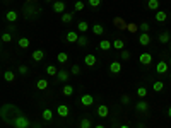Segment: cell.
<instances>
[{
	"label": "cell",
	"mask_w": 171,
	"mask_h": 128,
	"mask_svg": "<svg viewBox=\"0 0 171 128\" xmlns=\"http://www.w3.org/2000/svg\"><path fill=\"white\" fill-rule=\"evenodd\" d=\"M137 96H139L140 99H144L145 96H147V89H145V87H139V89H137Z\"/></svg>",
	"instance_id": "836d02e7"
},
{
	"label": "cell",
	"mask_w": 171,
	"mask_h": 128,
	"mask_svg": "<svg viewBox=\"0 0 171 128\" xmlns=\"http://www.w3.org/2000/svg\"><path fill=\"white\" fill-rule=\"evenodd\" d=\"M53 12H56V14H63L65 12V4H63L62 0L53 2Z\"/></svg>",
	"instance_id": "7a4b0ae2"
},
{
	"label": "cell",
	"mask_w": 171,
	"mask_h": 128,
	"mask_svg": "<svg viewBox=\"0 0 171 128\" xmlns=\"http://www.w3.org/2000/svg\"><path fill=\"white\" fill-rule=\"evenodd\" d=\"M84 9H86V4L81 2V0H77V2L74 4V10H84Z\"/></svg>",
	"instance_id": "d6a6232c"
},
{
	"label": "cell",
	"mask_w": 171,
	"mask_h": 128,
	"mask_svg": "<svg viewBox=\"0 0 171 128\" xmlns=\"http://www.w3.org/2000/svg\"><path fill=\"white\" fill-rule=\"evenodd\" d=\"M87 43H89V39H87L86 36H79V39H77V44H79V46H86Z\"/></svg>",
	"instance_id": "e575fe53"
},
{
	"label": "cell",
	"mask_w": 171,
	"mask_h": 128,
	"mask_svg": "<svg viewBox=\"0 0 171 128\" xmlns=\"http://www.w3.org/2000/svg\"><path fill=\"white\" fill-rule=\"evenodd\" d=\"M139 43H140L142 46H147V44L151 43V36H149V33H142L140 38H139Z\"/></svg>",
	"instance_id": "8fae6325"
},
{
	"label": "cell",
	"mask_w": 171,
	"mask_h": 128,
	"mask_svg": "<svg viewBox=\"0 0 171 128\" xmlns=\"http://www.w3.org/2000/svg\"><path fill=\"white\" fill-rule=\"evenodd\" d=\"M149 29H151V26H149L147 22H142V24H140V31H142V33H149Z\"/></svg>",
	"instance_id": "8d00e7d4"
},
{
	"label": "cell",
	"mask_w": 171,
	"mask_h": 128,
	"mask_svg": "<svg viewBox=\"0 0 171 128\" xmlns=\"http://www.w3.org/2000/svg\"><path fill=\"white\" fill-rule=\"evenodd\" d=\"M122 102H123V104H128V102H130V96L123 94V96H122Z\"/></svg>",
	"instance_id": "b9f144b4"
},
{
	"label": "cell",
	"mask_w": 171,
	"mask_h": 128,
	"mask_svg": "<svg viewBox=\"0 0 171 128\" xmlns=\"http://www.w3.org/2000/svg\"><path fill=\"white\" fill-rule=\"evenodd\" d=\"M62 94L63 96H72V94H74V87H72V85H63Z\"/></svg>",
	"instance_id": "f546056e"
},
{
	"label": "cell",
	"mask_w": 171,
	"mask_h": 128,
	"mask_svg": "<svg viewBox=\"0 0 171 128\" xmlns=\"http://www.w3.org/2000/svg\"><path fill=\"white\" fill-rule=\"evenodd\" d=\"M17 17H19V15H17V12H15V10H9L7 14H5V19H7L9 22H15V21H17Z\"/></svg>",
	"instance_id": "44dd1931"
},
{
	"label": "cell",
	"mask_w": 171,
	"mask_h": 128,
	"mask_svg": "<svg viewBox=\"0 0 171 128\" xmlns=\"http://www.w3.org/2000/svg\"><path fill=\"white\" fill-rule=\"evenodd\" d=\"M169 79H171V73H169Z\"/></svg>",
	"instance_id": "c3c4849f"
},
{
	"label": "cell",
	"mask_w": 171,
	"mask_h": 128,
	"mask_svg": "<svg viewBox=\"0 0 171 128\" xmlns=\"http://www.w3.org/2000/svg\"><path fill=\"white\" fill-rule=\"evenodd\" d=\"M89 5L93 9H96V7H99V5H101V0H89Z\"/></svg>",
	"instance_id": "f35d334b"
},
{
	"label": "cell",
	"mask_w": 171,
	"mask_h": 128,
	"mask_svg": "<svg viewBox=\"0 0 171 128\" xmlns=\"http://www.w3.org/2000/svg\"><path fill=\"white\" fill-rule=\"evenodd\" d=\"M2 41H4V43H10V41H12L10 33H4V34H2Z\"/></svg>",
	"instance_id": "d590c367"
},
{
	"label": "cell",
	"mask_w": 171,
	"mask_h": 128,
	"mask_svg": "<svg viewBox=\"0 0 171 128\" xmlns=\"http://www.w3.org/2000/svg\"><path fill=\"white\" fill-rule=\"evenodd\" d=\"M31 58H33L34 62H41V60L45 58V51L43 50H34L33 55H31Z\"/></svg>",
	"instance_id": "ba28073f"
},
{
	"label": "cell",
	"mask_w": 171,
	"mask_h": 128,
	"mask_svg": "<svg viewBox=\"0 0 171 128\" xmlns=\"http://www.w3.org/2000/svg\"><path fill=\"white\" fill-rule=\"evenodd\" d=\"M94 128H106V126H104V125H96Z\"/></svg>",
	"instance_id": "ee69618b"
},
{
	"label": "cell",
	"mask_w": 171,
	"mask_h": 128,
	"mask_svg": "<svg viewBox=\"0 0 171 128\" xmlns=\"http://www.w3.org/2000/svg\"><path fill=\"white\" fill-rule=\"evenodd\" d=\"M56 60H58V63H67L69 62V55L65 53V51H60L58 55H56Z\"/></svg>",
	"instance_id": "cb8c5ba5"
},
{
	"label": "cell",
	"mask_w": 171,
	"mask_h": 128,
	"mask_svg": "<svg viewBox=\"0 0 171 128\" xmlns=\"http://www.w3.org/2000/svg\"><path fill=\"white\" fill-rule=\"evenodd\" d=\"M147 108H149V104L145 101H139L137 104H135V109H137L139 113H145V111H147Z\"/></svg>",
	"instance_id": "5bb4252c"
},
{
	"label": "cell",
	"mask_w": 171,
	"mask_h": 128,
	"mask_svg": "<svg viewBox=\"0 0 171 128\" xmlns=\"http://www.w3.org/2000/svg\"><path fill=\"white\" fill-rule=\"evenodd\" d=\"M93 33L96 34V36H101V34L104 33V27H103L101 24H94V26H93Z\"/></svg>",
	"instance_id": "83f0119b"
},
{
	"label": "cell",
	"mask_w": 171,
	"mask_h": 128,
	"mask_svg": "<svg viewBox=\"0 0 171 128\" xmlns=\"http://www.w3.org/2000/svg\"><path fill=\"white\" fill-rule=\"evenodd\" d=\"M19 73H23V75H26V73H27V67L26 65H19Z\"/></svg>",
	"instance_id": "60d3db41"
},
{
	"label": "cell",
	"mask_w": 171,
	"mask_h": 128,
	"mask_svg": "<svg viewBox=\"0 0 171 128\" xmlns=\"http://www.w3.org/2000/svg\"><path fill=\"white\" fill-rule=\"evenodd\" d=\"M140 63L142 65H151V62H152V55L151 53H140Z\"/></svg>",
	"instance_id": "8992f818"
},
{
	"label": "cell",
	"mask_w": 171,
	"mask_h": 128,
	"mask_svg": "<svg viewBox=\"0 0 171 128\" xmlns=\"http://www.w3.org/2000/svg\"><path fill=\"white\" fill-rule=\"evenodd\" d=\"M168 63H169V67H171V60H169V62H168Z\"/></svg>",
	"instance_id": "bcb514c9"
},
{
	"label": "cell",
	"mask_w": 171,
	"mask_h": 128,
	"mask_svg": "<svg viewBox=\"0 0 171 128\" xmlns=\"http://www.w3.org/2000/svg\"><path fill=\"white\" fill-rule=\"evenodd\" d=\"M77 29L81 31V33H87V29H89V24L86 21H81V22H77Z\"/></svg>",
	"instance_id": "4316f807"
},
{
	"label": "cell",
	"mask_w": 171,
	"mask_h": 128,
	"mask_svg": "<svg viewBox=\"0 0 171 128\" xmlns=\"http://www.w3.org/2000/svg\"><path fill=\"white\" fill-rule=\"evenodd\" d=\"M17 44H19V48L26 50V48H29V46H31V41H29V38H19Z\"/></svg>",
	"instance_id": "4fadbf2b"
},
{
	"label": "cell",
	"mask_w": 171,
	"mask_h": 128,
	"mask_svg": "<svg viewBox=\"0 0 171 128\" xmlns=\"http://www.w3.org/2000/svg\"><path fill=\"white\" fill-rule=\"evenodd\" d=\"M72 19H74V12H63L62 14V22H72Z\"/></svg>",
	"instance_id": "484cf974"
},
{
	"label": "cell",
	"mask_w": 171,
	"mask_h": 128,
	"mask_svg": "<svg viewBox=\"0 0 171 128\" xmlns=\"http://www.w3.org/2000/svg\"><path fill=\"white\" fill-rule=\"evenodd\" d=\"M72 75H79V73H81V67H79V65H74V67H72Z\"/></svg>",
	"instance_id": "ab89813d"
},
{
	"label": "cell",
	"mask_w": 171,
	"mask_h": 128,
	"mask_svg": "<svg viewBox=\"0 0 171 128\" xmlns=\"http://www.w3.org/2000/svg\"><path fill=\"white\" fill-rule=\"evenodd\" d=\"M157 39H159V43L168 44V43L171 41V36H169V33H161L159 36H157Z\"/></svg>",
	"instance_id": "ac0fdd59"
},
{
	"label": "cell",
	"mask_w": 171,
	"mask_h": 128,
	"mask_svg": "<svg viewBox=\"0 0 171 128\" xmlns=\"http://www.w3.org/2000/svg\"><path fill=\"white\" fill-rule=\"evenodd\" d=\"M120 56H122V60H128L130 58V53H128L127 50H122L120 51Z\"/></svg>",
	"instance_id": "74e56055"
},
{
	"label": "cell",
	"mask_w": 171,
	"mask_h": 128,
	"mask_svg": "<svg viewBox=\"0 0 171 128\" xmlns=\"http://www.w3.org/2000/svg\"><path fill=\"white\" fill-rule=\"evenodd\" d=\"M77 39H79V34L75 33V31H69L67 33V41L69 43H77Z\"/></svg>",
	"instance_id": "ffe728a7"
},
{
	"label": "cell",
	"mask_w": 171,
	"mask_h": 128,
	"mask_svg": "<svg viewBox=\"0 0 171 128\" xmlns=\"http://www.w3.org/2000/svg\"><path fill=\"white\" fill-rule=\"evenodd\" d=\"M41 118H43L45 121H52V120H53V111L50 109V108L43 109V113H41Z\"/></svg>",
	"instance_id": "7c38bea8"
},
{
	"label": "cell",
	"mask_w": 171,
	"mask_h": 128,
	"mask_svg": "<svg viewBox=\"0 0 171 128\" xmlns=\"http://www.w3.org/2000/svg\"><path fill=\"white\" fill-rule=\"evenodd\" d=\"M120 128H130V126H127V125H122V126H120Z\"/></svg>",
	"instance_id": "f6af8a7d"
},
{
	"label": "cell",
	"mask_w": 171,
	"mask_h": 128,
	"mask_svg": "<svg viewBox=\"0 0 171 128\" xmlns=\"http://www.w3.org/2000/svg\"><path fill=\"white\" fill-rule=\"evenodd\" d=\"M46 73H48V75H52V77H56L58 68H56L55 65H48V67H46Z\"/></svg>",
	"instance_id": "f1b7e54d"
},
{
	"label": "cell",
	"mask_w": 171,
	"mask_h": 128,
	"mask_svg": "<svg viewBox=\"0 0 171 128\" xmlns=\"http://www.w3.org/2000/svg\"><path fill=\"white\" fill-rule=\"evenodd\" d=\"M169 51H171V44H169Z\"/></svg>",
	"instance_id": "7dc6e473"
},
{
	"label": "cell",
	"mask_w": 171,
	"mask_h": 128,
	"mask_svg": "<svg viewBox=\"0 0 171 128\" xmlns=\"http://www.w3.org/2000/svg\"><path fill=\"white\" fill-rule=\"evenodd\" d=\"M152 89H154V92H161V91L164 89V84H163L161 81H156V82L152 84Z\"/></svg>",
	"instance_id": "4dcf8cb0"
},
{
	"label": "cell",
	"mask_w": 171,
	"mask_h": 128,
	"mask_svg": "<svg viewBox=\"0 0 171 128\" xmlns=\"http://www.w3.org/2000/svg\"><path fill=\"white\" fill-rule=\"evenodd\" d=\"M147 9L149 10H157L159 9V0H147Z\"/></svg>",
	"instance_id": "603a6c76"
},
{
	"label": "cell",
	"mask_w": 171,
	"mask_h": 128,
	"mask_svg": "<svg viewBox=\"0 0 171 128\" xmlns=\"http://www.w3.org/2000/svg\"><path fill=\"white\" fill-rule=\"evenodd\" d=\"M108 114H110L108 106H104V104H101V106L98 108V116H101V118H106Z\"/></svg>",
	"instance_id": "9a60e30c"
},
{
	"label": "cell",
	"mask_w": 171,
	"mask_h": 128,
	"mask_svg": "<svg viewBox=\"0 0 171 128\" xmlns=\"http://www.w3.org/2000/svg\"><path fill=\"white\" fill-rule=\"evenodd\" d=\"M168 116H169V118H171V106H169V108H168Z\"/></svg>",
	"instance_id": "7bdbcfd3"
},
{
	"label": "cell",
	"mask_w": 171,
	"mask_h": 128,
	"mask_svg": "<svg viewBox=\"0 0 171 128\" xmlns=\"http://www.w3.org/2000/svg\"><path fill=\"white\" fill-rule=\"evenodd\" d=\"M156 21L157 22H166L168 21V14L164 10H157L156 12Z\"/></svg>",
	"instance_id": "d6986e66"
},
{
	"label": "cell",
	"mask_w": 171,
	"mask_h": 128,
	"mask_svg": "<svg viewBox=\"0 0 171 128\" xmlns=\"http://www.w3.org/2000/svg\"><path fill=\"white\" fill-rule=\"evenodd\" d=\"M99 50H101V51H108V50H111V41H108V39H101V41H99Z\"/></svg>",
	"instance_id": "2e32d148"
},
{
	"label": "cell",
	"mask_w": 171,
	"mask_h": 128,
	"mask_svg": "<svg viewBox=\"0 0 171 128\" xmlns=\"http://www.w3.org/2000/svg\"><path fill=\"white\" fill-rule=\"evenodd\" d=\"M81 102H82V106H93V104H94V97L91 94H84L81 97Z\"/></svg>",
	"instance_id": "277c9868"
},
{
	"label": "cell",
	"mask_w": 171,
	"mask_h": 128,
	"mask_svg": "<svg viewBox=\"0 0 171 128\" xmlns=\"http://www.w3.org/2000/svg\"><path fill=\"white\" fill-rule=\"evenodd\" d=\"M79 128H91V120H87V118L81 120V123H79Z\"/></svg>",
	"instance_id": "1f68e13d"
},
{
	"label": "cell",
	"mask_w": 171,
	"mask_h": 128,
	"mask_svg": "<svg viewBox=\"0 0 171 128\" xmlns=\"http://www.w3.org/2000/svg\"><path fill=\"white\" fill-rule=\"evenodd\" d=\"M168 68H169V63L164 62V60H161V62L156 65V72H157V73H166Z\"/></svg>",
	"instance_id": "3957f363"
},
{
	"label": "cell",
	"mask_w": 171,
	"mask_h": 128,
	"mask_svg": "<svg viewBox=\"0 0 171 128\" xmlns=\"http://www.w3.org/2000/svg\"><path fill=\"white\" fill-rule=\"evenodd\" d=\"M0 114L7 123H10L14 128H31V120L27 116H24L21 111L17 109L12 104H5L2 109H0Z\"/></svg>",
	"instance_id": "6da1fadb"
},
{
	"label": "cell",
	"mask_w": 171,
	"mask_h": 128,
	"mask_svg": "<svg viewBox=\"0 0 171 128\" xmlns=\"http://www.w3.org/2000/svg\"><path fill=\"white\" fill-rule=\"evenodd\" d=\"M5 2H9V0H5Z\"/></svg>",
	"instance_id": "681fc988"
},
{
	"label": "cell",
	"mask_w": 171,
	"mask_h": 128,
	"mask_svg": "<svg viewBox=\"0 0 171 128\" xmlns=\"http://www.w3.org/2000/svg\"><path fill=\"white\" fill-rule=\"evenodd\" d=\"M4 81L5 82H14L15 81V73L12 70H5L4 72Z\"/></svg>",
	"instance_id": "e0dca14e"
},
{
	"label": "cell",
	"mask_w": 171,
	"mask_h": 128,
	"mask_svg": "<svg viewBox=\"0 0 171 128\" xmlns=\"http://www.w3.org/2000/svg\"><path fill=\"white\" fill-rule=\"evenodd\" d=\"M36 87L40 89V91H46V89H48V81H46V79H40V81L36 82Z\"/></svg>",
	"instance_id": "7402d4cb"
},
{
	"label": "cell",
	"mask_w": 171,
	"mask_h": 128,
	"mask_svg": "<svg viewBox=\"0 0 171 128\" xmlns=\"http://www.w3.org/2000/svg\"><path fill=\"white\" fill-rule=\"evenodd\" d=\"M69 77H70V72H67V70H58V73H56V79L60 82H67Z\"/></svg>",
	"instance_id": "52a82bcc"
},
{
	"label": "cell",
	"mask_w": 171,
	"mask_h": 128,
	"mask_svg": "<svg viewBox=\"0 0 171 128\" xmlns=\"http://www.w3.org/2000/svg\"><path fill=\"white\" fill-rule=\"evenodd\" d=\"M110 72L111 73H120L122 72V63L120 62H111L110 63Z\"/></svg>",
	"instance_id": "30bf717a"
},
{
	"label": "cell",
	"mask_w": 171,
	"mask_h": 128,
	"mask_svg": "<svg viewBox=\"0 0 171 128\" xmlns=\"http://www.w3.org/2000/svg\"><path fill=\"white\" fill-rule=\"evenodd\" d=\"M84 63H86L87 67H94V65H96V56H94L93 53L86 55V56H84Z\"/></svg>",
	"instance_id": "9c48e42d"
},
{
	"label": "cell",
	"mask_w": 171,
	"mask_h": 128,
	"mask_svg": "<svg viewBox=\"0 0 171 128\" xmlns=\"http://www.w3.org/2000/svg\"><path fill=\"white\" fill-rule=\"evenodd\" d=\"M111 48H115V50H120L122 51L123 48H125V43H123V39H115L111 43Z\"/></svg>",
	"instance_id": "d4e9b609"
},
{
	"label": "cell",
	"mask_w": 171,
	"mask_h": 128,
	"mask_svg": "<svg viewBox=\"0 0 171 128\" xmlns=\"http://www.w3.org/2000/svg\"><path fill=\"white\" fill-rule=\"evenodd\" d=\"M56 113H58V116H62V118H67L70 111H69V106H67V104H60V106L56 108Z\"/></svg>",
	"instance_id": "5b68a950"
}]
</instances>
